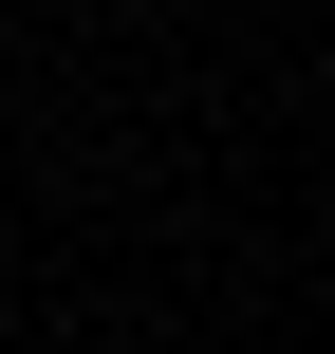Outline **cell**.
Listing matches in <instances>:
<instances>
[]
</instances>
